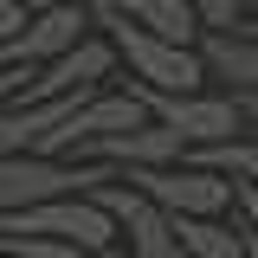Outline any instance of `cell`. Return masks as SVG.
<instances>
[{
	"label": "cell",
	"instance_id": "1",
	"mask_svg": "<svg viewBox=\"0 0 258 258\" xmlns=\"http://www.w3.org/2000/svg\"><path fill=\"white\" fill-rule=\"evenodd\" d=\"M103 181H116L110 161L20 149V155H0V213H20V207H39V200H58V194H91Z\"/></svg>",
	"mask_w": 258,
	"mask_h": 258
},
{
	"label": "cell",
	"instance_id": "2",
	"mask_svg": "<svg viewBox=\"0 0 258 258\" xmlns=\"http://www.w3.org/2000/svg\"><path fill=\"white\" fill-rule=\"evenodd\" d=\"M91 13L110 26V45H116V58L129 64V78H142V91H200V84H207V64H200L194 45L155 39V32L129 26L123 13H110V7H91Z\"/></svg>",
	"mask_w": 258,
	"mask_h": 258
},
{
	"label": "cell",
	"instance_id": "3",
	"mask_svg": "<svg viewBox=\"0 0 258 258\" xmlns=\"http://www.w3.org/2000/svg\"><path fill=\"white\" fill-rule=\"evenodd\" d=\"M0 232H39V239H71L84 252H110L116 245V220L97 207L91 194H58V200H39L20 213H0Z\"/></svg>",
	"mask_w": 258,
	"mask_h": 258
},
{
	"label": "cell",
	"instance_id": "4",
	"mask_svg": "<svg viewBox=\"0 0 258 258\" xmlns=\"http://www.w3.org/2000/svg\"><path fill=\"white\" fill-rule=\"evenodd\" d=\"M78 39H91V7L84 0H39L26 13V26L13 32V39H0V64L39 71V64L58 58V52H71Z\"/></svg>",
	"mask_w": 258,
	"mask_h": 258
},
{
	"label": "cell",
	"instance_id": "5",
	"mask_svg": "<svg viewBox=\"0 0 258 258\" xmlns=\"http://www.w3.org/2000/svg\"><path fill=\"white\" fill-rule=\"evenodd\" d=\"M129 187H142L168 213H226L232 207V181L200 168V161H168V168H123Z\"/></svg>",
	"mask_w": 258,
	"mask_h": 258
},
{
	"label": "cell",
	"instance_id": "6",
	"mask_svg": "<svg viewBox=\"0 0 258 258\" xmlns=\"http://www.w3.org/2000/svg\"><path fill=\"white\" fill-rule=\"evenodd\" d=\"M136 91H142V84H136ZM142 97H149V116L168 123V129H181L187 149H200V142H226V136L245 129L232 91H226V97H207V91H142Z\"/></svg>",
	"mask_w": 258,
	"mask_h": 258
},
{
	"label": "cell",
	"instance_id": "7",
	"mask_svg": "<svg viewBox=\"0 0 258 258\" xmlns=\"http://www.w3.org/2000/svg\"><path fill=\"white\" fill-rule=\"evenodd\" d=\"M110 71H116V45H110V39H78V45L58 52L52 64L26 71L20 91H13V103H45V97H64V91H97Z\"/></svg>",
	"mask_w": 258,
	"mask_h": 258
},
{
	"label": "cell",
	"instance_id": "8",
	"mask_svg": "<svg viewBox=\"0 0 258 258\" xmlns=\"http://www.w3.org/2000/svg\"><path fill=\"white\" fill-rule=\"evenodd\" d=\"M78 155L110 161V168H168V161L187 155V142H181V129H168V123H142V129H123V136H97Z\"/></svg>",
	"mask_w": 258,
	"mask_h": 258
},
{
	"label": "cell",
	"instance_id": "9",
	"mask_svg": "<svg viewBox=\"0 0 258 258\" xmlns=\"http://www.w3.org/2000/svg\"><path fill=\"white\" fill-rule=\"evenodd\" d=\"M97 7H110V13H123L129 26L155 32V39H174V45H194V0H97Z\"/></svg>",
	"mask_w": 258,
	"mask_h": 258
},
{
	"label": "cell",
	"instance_id": "10",
	"mask_svg": "<svg viewBox=\"0 0 258 258\" xmlns=\"http://www.w3.org/2000/svg\"><path fill=\"white\" fill-rule=\"evenodd\" d=\"M200 64L207 78H226V91H258V39L245 32H207Z\"/></svg>",
	"mask_w": 258,
	"mask_h": 258
},
{
	"label": "cell",
	"instance_id": "11",
	"mask_svg": "<svg viewBox=\"0 0 258 258\" xmlns=\"http://www.w3.org/2000/svg\"><path fill=\"white\" fill-rule=\"evenodd\" d=\"M181 258H245V232L220 226V213H174Z\"/></svg>",
	"mask_w": 258,
	"mask_h": 258
},
{
	"label": "cell",
	"instance_id": "12",
	"mask_svg": "<svg viewBox=\"0 0 258 258\" xmlns=\"http://www.w3.org/2000/svg\"><path fill=\"white\" fill-rule=\"evenodd\" d=\"M181 161H200V168H213V174H226V181H245V187H258V136L200 142V149H187Z\"/></svg>",
	"mask_w": 258,
	"mask_h": 258
},
{
	"label": "cell",
	"instance_id": "13",
	"mask_svg": "<svg viewBox=\"0 0 258 258\" xmlns=\"http://www.w3.org/2000/svg\"><path fill=\"white\" fill-rule=\"evenodd\" d=\"M0 245L13 258H97L84 245H71V239H39V232H0Z\"/></svg>",
	"mask_w": 258,
	"mask_h": 258
},
{
	"label": "cell",
	"instance_id": "14",
	"mask_svg": "<svg viewBox=\"0 0 258 258\" xmlns=\"http://www.w3.org/2000/svg\"><path fill=\"white\" fill-rule=\"evenodd\" d=\"M194 20H200V32H232L245 20V0H194Z\"/></svg>",
	"mask_w": 258,
	"mask_h": 258
},
{
	"label": "cell",
	"instance_id": "15",
	"mask_svg": "<svg viewBox=\"0 0 258 258\" xmlns=\"http://www.w3.org/2000/svg\"><path fill=\"white\" fill-rule=\"evenodd\" d=\"M232 200H239V213H245V239L258 245V187H245V181H232Z\"/></svg>",
	"mask_w": 258,
	"mask_h": 258
},
{
	"label": "cell",
	"instance_id": "16",
	"mask_svg": "<svg viewBox=\"0 0 258 258\" xmlns=\"http://www.w3.org/2000/svg\"><path fill=\"white\" fill-rule=\"evenodd\" d=\"M26 13H32L26 0H0V39H13V32L26 26Z\"/></svg>",
	"mask_w": 258,
	"mask_h": 258
},
{
	"label": "cell",
	"instance_id": "17",
	"mask_svg": "<svg viewBox=\"0 0 258 258\" xmlns=\"http://www.w3.org/2000/svg\"><path fill=\"white\" fill-rule=\"evenodd\" d=\"M232 103H239V116H245V123H258V91H232Z\"/></svg>",
	"mask_w": 258,
	"mask_h": 258
},
{
	"label": "cell",
	"instance_id": "18",
	"mask_svg": "<svg viewBox=\"0 0 258 258\" xmlns=\"http://www.w3.org/2000/svg\"><path fill=\"white\" fill-rule=\"evenodd\" d=\"M20 78H26V71H13V64H0V103H7V97L20 91Z\"/></svg>",
	"mask_w": 258,
	"mask_h": 258
},
{
	"label": "cell",
	"instance_id": "19",
	"mask_svg": "<svg viewBox=\"0 0 258 258\" xmlns=\"http://www.w3.org/2000/svg\"><path fill=\"white\" fill-rule=\"evenodd\" d=\"M232 32H245V39H258V0H252V7H245V20H239V26H232Z\"/></svg>",
	"mask_w": 258,
	"mask_h": 258
},
{
	"label": "cell",
	"instance_id": "20",
	"mask_svg": "<svg viewBox=\"0 0 258 258\" xmlns=\"http://www.w3.org/2000/svg\"><path fill=\"white\" fill-rule=\"evenodd\" d=\"M245 258H258V245H252V239H245Z\"/></svg>",
	"mask_w": 258,
	"mask_h": 258
},
{
	"label": "cell",
	"instance_id": "21",
	"mask_svg": "<svg viewBox=\"0 0 258 258\" xmlns=\"http://www.w3.org/2000/svg\"><path fill=\"white\" fill-rule=\"evenodd\" d=\"M103 258H129V252H116V245H110V252H103Z\"/></svg>",
	"mask_w": 258,
	"mask_h": 258
},
{
	"label": "cell",
	"instance_id": "22",
	"mask_svg": "<svg viewBox=\"0 0 258 258\" xmlns=\"http://www.w3.org/2000/svg\"><path fill=\"white\" fill-rule=\"evenodd\" d=\"M32 7H39V0H32ZM84 7H97V0H84Z\"/></svg>",
	"mask_w": 258,
	"mask_h": 258
},
{
	"label": "cell",
	"instance_id": "23",
	"mask_svg": "<svg viewBox=\"0 0 258 258\" xmlns=\"http://www.w3.org/2000/svg\"><path fill=\"white\" fill-rule=\"evenodd\" d=\"M0 258H13V252H7V245H0Z\"/></svg>",
	"mask_w": 258,
	"mask_h": 258
},
{
	"label": "cell",
	"instance_id": "24",
	"mask_svg": "<svg viewBox=\"0 0 258 258\" xmlns=\"http://www.w3.org/2000/svg\"><path fill=\"white\" fill-rule=\"evenodd\" d=\"M26 7H32V0H26Z\"/></svg>",
	"mask_w": 258,
	"mask_h": 258
}]
</instances>
